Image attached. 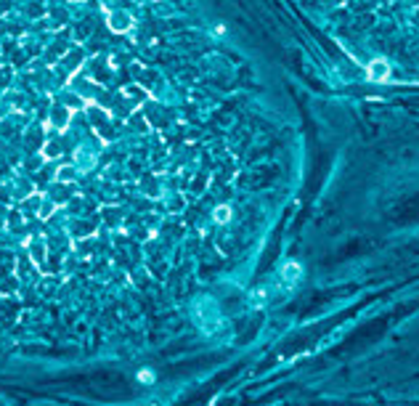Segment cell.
Segmentation results:
<instances>
[{
    "label": "cell",
    "mask_w": 419,
    "mask_h": 406,
    "mask_svg": "<svg viewBox=\"0 0 419 406\" xmlns=\"http://www.w3.org/2000/svg\"><path fill=\"white\" fill-rule=\"evenodd\" d=\"M284 276H287V282L292 284V282H297V276H300V265H295V263H287L284 265Z\"/></svg>",
    "instance_id": "7a4b0ae2"
},
{
    "label": "cell",
    "mask_w": 419,
    "mask_h": 406,
    "mask_svg": "<svg viewBox=\"0 0 419 406\" xmlns=\"http://www.w3.org/2000/svg\"><path fill=\"white\" fill-rule=\"evenodd\" d=\"M228 218H231V210H228V207H218V210H215V220H218V223H226Z\"/></svg>",
    "instance_id": "3957f363"
},
{
    "label": "cell",
    "mask_w": 419,
    "mask_h": 406,
    "mask_svg": "<svg viewBox=\"0 0 419 406\" xmlns=\"http://www.w3.org/2000/svg\"><path fill=\"white\" fill-rule=\"evenodd\" d=\"M369 77L371 80H385L388 77V61H371L369 64Z\"/></svg>",
    "instance_id": "6da1fadb"
}]
</instances>
